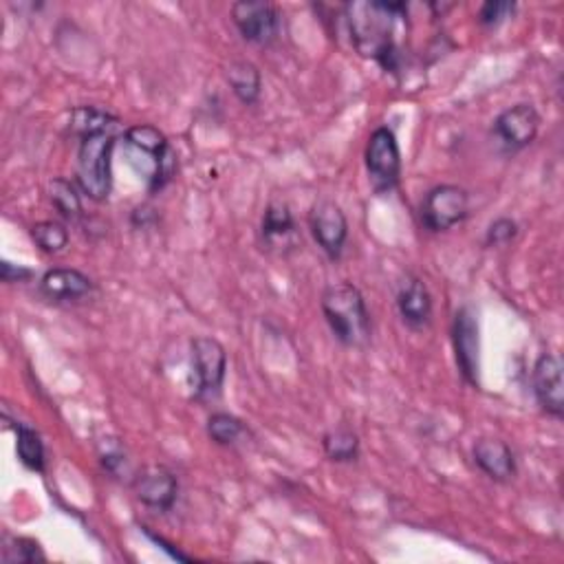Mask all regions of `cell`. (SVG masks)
<instances>
[{
    "label": "cell",
    "instance_id": "obj_7",
    "mask_svg": "<svg viewBox=\"0 0 564 564\" xmlns=\"http://www.w3.org/2000/svg\"><path fill=\"white\" fill-rule=\"evenodd\" d=\"M470 211V194L459 185H437L421 203V223L431 232H446L459 226Z\"/></svg>",
    "mask_w": 564,
    "mask_h": 564
},
{
    "label": "cell",
    "instance_id": "obj_2",
    "mask_svg": "<svg viewBox=\"0 0 564 564\" xmlns=\"http://www.w3.org/2000/svg\"><path fill=\"white\" fill-rule=\"evenodd\" d=\"M322 313L331 333L350 348H362L371 339V316L362 292L350 282H337L322 294Z\"/></svg>",
    "mask_w": 564,
    "mask_h": 564
},
{
    "label": "cell",
    "instance_id": "obj_27",
    "mask_svg": "<svg viewBox=\"0 0 564 564\" xmlns=\"http://www.w3.org/2000/svg\"><path fill=\"white\" fill-rule=\"evenodd\" d=\"M31 275V271L29 269H23V267H14L12 262H3V280L5 282H16V280H21V278H29Z\"/></svg>",
    "mask_w": 564,
    "mask_h": 564
},
{
    "label": "cell",
    "instance_id": "obj_11",
    "mask_svg": "<svg viewBox=\"0 0 564 564\" xmlns=\"http://www.w3.org/2000/svg\"><path fill=\"white\" fill-rule=\"evenodd\" d=\"M134 493L146 508L155 512H170L179 493V480L168 467L153 465L134 478Z\"/></svg>",
    "mask_w": 564,
    "mask_h": 564
},
{
    "label": "cell",
    "instance_id": "obj_10",
    "mask_svg": "<svg viewBox=\"0 0 564 564\" xmlns=\"http://www.w3.org/2000/svg\"><path fill=\"white\" fill-rule=\"evenodd\" d=\"M540 115L534 104H516L493 119V134L510 151H523L536 139Z\"/></svg>",
    "mask_w": 564,
    "mask_h": 564
},
{
    "label": "cell",
    "instance_id": "obj_4",
    "mask_svg": "<svg viewBox=\"0 0 564 564\" xmlns=\"http://www.w3.org/2000/svg\"><path fill=\"white\" fill-rule=\"evenodd\" d=\"M124 144L130 153L144 155L151 159V166H153V172L149 179L151 192L162 190L172 179V175L177 170V155L170 149L168 139L162 130H157L155 126H149V124L132 126L124 134Z\"/></svg>",
    "mask_w": 564,
    "mask_h": 564
},
{
    "label": "cell",
    "instance_id": "obj_13",
    "mask_svg": "<svg viewBox=\"0 0 564 564\" xmlns=\"http://www.w3.org/2000/svg\"><path fill=\"white\" fill-rule=\"evenodd\" d=\"M534 395L544 412L555 419L564 414V382L562 362L557 356H542L534 367Z\"/></svg>",
    "mask_w": 564,
    "mask_h": 564
},
{
    "label": "cell",
    "instance_id": "obj_9",
    "mask_svg": "<svg viewBox=\"0 0 564 564\" xmlns=\"http://www.w3.org/2000/svg\"><path fill=\"white\" fill-rule=\"evenodd\" d=\"M232 21L252 44H269L278 36V10L265 0H239L232 5Z\"/></svg>",
    "mask_w": 564,
    "mask_h": 564
},
{
    "label": "cell",
    "instance_id": "obj_1",
    "mask_svg": "<svg viewBox=\"0 0 564 564\" xmlns=\"http://www.w3.org/2000/svg\"><path fill=\"white\" fill-rule=\"evenodd\" d=\"M350 42L364 57H373L386 70H397L399 66V44L397 27L403 21L406 3H386V0H371V3H348L344 8Z\"/></svg>",
    "mask_w": 564,
    "mask_h": 564
},
{
    "label": "cell",
    "instance_id": "obj_26",
    "mask_svg": "<svg viewBox=\"0 0 564 564\" xmlns=\"http://www.w3.org/2000/svg\"><path fill=\"white\" fill-rule=\"evenodd\" d=\"M514 12H516V3H493V0H489V3H485L478 12V23L485 27H497L503 21L512 18Z\"/></svg>",
    "mask_w": 564,
    "mask_h": 564
},
{
    "label": "cell",
    "instance_id": "obj_8",
    "mask_svg": "<svg viewBox=\"0 0 564 564\" xmlns=\"http://www.w3.org/2000/svg\"><path fill=\"white\" fill-rule=\"evenodd\" d=\"M309 228L320 245V249L331 258L337 260L344 252L346 239H348V221L344 217L342 207L331 198H320L311 207L309 215Z\"/></svg>",
    "mask_w": 564,
    "mask_h": 564
},
{
    "label": "cell",
    "instance_id": "obj_6",
    "mask_svg": "<svg viewBox=\"0 0 564 564\" xmlns=\"http://www.w3.org/2000/svg\"><path fill=\"white\" fill-rule=\"evenodd\" d=\"M364 159L373 190L377 194L393 192L401 177V153L390 128L382 126L369 137Z\"/></svg>",
    "mask_w": 564,
    "mask_h": 564
},
{
    "label": "cell",
    "instance_id": "obj_15",
    "mask_svg": "<svg viewBox=\"0 0 564 564\" xmlns=\"http://www.w3.org/2000/svg\"><path fill=\"white\" fill-rule=\"evenodd\" d=\"M474 463L491 480L508 483L516 476V457L512 448L501 439H480L472 448Z\"/></svg>",
    "mask_w": 564,
    "mask_h": 564
},
{
    "label": "cell",
    "instance_id": "obj_14",
    "mask_svg": "<svg viewBox=\"0 0 564 564\" xmlns=\"http://www.w3.org/2000/svg\"><path fill=\"white\" fill-rule=\"evenodd\" d=\"M397 309L408 326H426L433 318V296L426 287V282L414 275H406L397 292Z\"/></svg>",
    "mask_w": 564,
    "mask_h": 564
},
{
    "label": "cell",
    "instance_id": "obj_5",
    "mask_svg": "<svg viewBox=\"0 0 564 564\" xmlns=\"http://www.w3.org/2000/svg\"><path fill=\"white\" fill-rule=\"evenodd\" d=\"M228 371L226 346L215 337L192 339V375L194 397L198 401H215L221 395Z\"/></svg>",
    "mask_w": 564,
    "mask_h": 564
},
{
    "label": "cell",
    "instance_id": "obj_3",
    "mask_svg": "<svg viewBox=\"0 0 564 564\" xmlns=\"http://www.w3.org/2000/svg\"><path fill=\"white\" fill-rule=\"evenodd\" d=\"M117 128H106L80 137L78 149V183L80 190L93 198L104 201L113 185V149Z\"/></svg>",
    "mask_w": 564,
    "mask_h": 564
},
{
    "label": "cell",
    "instance_id": "obj_18",
    "mask_svg": "<svg viewBox=\"0 0 564 564\" xmlns=\"http://www.w3.org/2000/svg\"><path fill=\"white\" fill-rule=\"evenodd\" d=\"M226 78H228V85L232 87L234 95L245 106H252L258 102L260 89H262V78H260V70L256 64H252L247 60H236L228 66Z\"/></svg>",
    "mask_w": 564,
    "mask_h": 564
},
{
    "label": "cell",
    "instance_id": "obj_24",
    "mask_svg": "<svg viewBox=\"0 0 564 564\" xmlns=\"http://www.w3.org/2000/svg\"><path fill=\"white\" fill-rule=\"evenodd\" d=\"M3 560L8 564H14V562H42V560H47V555H44L42 547L36 540L12 538V540H8L5 549H3Z\"/></svg>",
    "mask_w": 564,
    "mask_h": 564
},
{
    "label": "cell",
    "instance_id": "obj_12",
    "mask_svg": "<svg viewBox=\"0 0 564 564\" xmlns=\"http://www.w3.org/2000/svg\"><path fill=\"white\" fill-rule=\"evenodd\" d=\"M452 342L463 380L470 386H478V322L467 307L459 309L454 316Z\"/></svg>",
    "mask_w": 564,
    "mask_h": 564
},
{
    "label": "cell",
    "instance_id": "obj_25",
    "mask_svg": "<svg viewBox=\"0 0 564 564\" xmlns=\"http://www.w3.org/2000/svg\"><path fill=\"white\" fill-rule=\"evenodd\" d=\"M516 234H518L516 221L503 217V219H497V221H493V223L489 226V230H487V234H485V243H487L489 247H503V245H508L510 241H514Z\"/></svg>",
    "mask_w": 564,
    "mask_h": 564
},
{
    "label": "cell",
    "instance_id": "obj_16",
    "mask_svg": "<svg viewBox=\"0 0 564 564\" xmlns=\"http://www.w3.org/2000/svg\"><path fill=\"white\" fill-rule=\"evenodd\" d=\"M40 292L55 303H76L93 292V282L78 269H49L40 280Z\"/></svg>",
    "mask_w": 564,
    "mask_h": 564
},
{
    "label": "cell",
    "instance_id": "obj_17",
    "mask_svg": "<svg viewBox=\"0 0 564 564\" xmlns=\"http://www.w3.org/2000/svg\"><path fill=\"white\" fill-rule=\"evenodd\" d=\"M260 234L271 247H280V243L287 247L296 245V223L285 201H271L267 205L260 223Z\"/></svg>",
    "mask_w": 564,
    "mask_h": 564
},
{
    "label": "cell",
    "instance_id": "obj_19",
    "mask_svg": "<svg viewBox=\"0 0 564 564\" xmlns=\"http://www.w3.org/2000/svg\"><path fill=\"white\" fill-rule=\"evenodd\" d=\"M322 448H324L326 457L335 463H352L360 457V439L346 426H337V428L329 431L322 437Z\"/></svg>",
    "mask_w": 564,
    "mask_h": 564
},
{
    "label": "cell",
    "instance_id": "obj_20",
    "mask_svg": "<svg viewBox=\"0 0 564 564\" xmlns=\"http://www.w3.org/2000/svg\"><path fill=\"white\" fill-rule=\"evenodd\" d=\"M16 452L21 463L31 470V472H42L44 470V444L40 439V435L25 426V423H18L16 426Z\"/></svg>",
    "mask_w": 564,
    "mask_h": 564
},
{
    "label": "cell",
    "instance_id": "obj_23",
    "mask_svg": "<svg viewBox=\"0 0 564 564\" xmlns=\"http://www.w3.org/2000/svg\"><path fill=\"white\" fill-rule=\"evenodd\" d=\"M34 243L47 254H60L68 245V232L62 223L40 221L31 228Z\"/></svg>",
    "mask_w": 564,
    "mask_h": 564
},
{
    "label": "cell",
    "instance_id": "obj_22",
    "mask_svg": "<svg viewBox=\"0 0 564 564\" xmlns=\"http://www.w3.org/2000/svg\"><path fill=\"white\" fill-rule=\"evenodd\" d=\"M245 433L243 421L230 412H215L207 421V435L219 446H232Z\"/></svg>",
    "mask_w": 564,
    "mask_h": 564
},
{
    "label": "cell",
    "instance_id": "obj_21",
    "mask_svg": "<svg viewBox=\"0 0 564 564\" xmlns=\"http://www.w3.org/2000/svg\"><path fill=\"white\" fill-rule=\"evenodd\" d=\"M49 196L64 219H68V221L80 219L82 201H80V194L74 188V183H68L66 179H53L49 183Z\"/></svg>",
    "mask_w": 564,
    "mask_h": 564
}]
</instances>
